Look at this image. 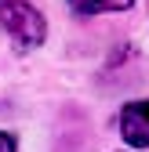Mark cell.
Segmentation results:
<instances>
[{
	"mask_svg": "<svg viewBox=\"0 0 149 152\" xmlns=\"http://www.w3.org/2000/svg\"><path fill=\"white\" fill-rule=\"evenodd\" d=\"M0 26L11 33V40L18 44V51L40 47L44 36H47V26H44L40 11L33 4H26V0H4V4H0Z\"/></svg>",
	"mask_w": 149,
	"mask_h": 152,
	"instance_id": "6da1fadb",
	"label": "cell"
},
{
	"mask_svg": "<svg viewBox=\"0 0 149 152\" xmlns=\"http://www.w3.org/2000/svg\"><path fill=\"white\" fill-rule=\"evenodd\" d=\"M120 134L131 148H149V102H127L124 105Z\"/></svg>",
	"mask_w": 149,
	"mask_h": 152,
	"instance_id": "7a4b0ae2",
	"label": "cell"
},
{
	"mask_svg": "<svg viewBox=\"0 0 149 152\" xmlns=\"http://www.w3.org/2000/svg\"><path fill=\"white\" fill-rule=\"evenodd\" d=\"M135 0H69V7L77 15H98V11H127Z\"/></svg>",
	"mask_w": 149,
	"mask_h": 152,
	"instance_id": "3957f363",
	"label": "cell"
},
{
	"mask_svg": "<svg viewBox=\"0 0 149 152\" xmlns=\"http://www.w3.org/2000/svg\"><path fill=\"white\" fill-rule=\"evenodd\" d=\"M0 152H15V138L7 130H0Z\"/></svg>",
	"mask_w": 149,
	"mask_h": 152,
	"instance_id": "277c9868",
	"label": "cell"
}]
</instances>
